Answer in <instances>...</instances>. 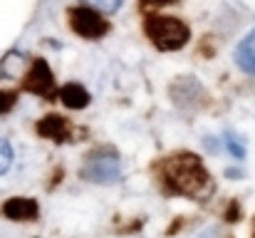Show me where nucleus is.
Masks as SVG:
<instances>
[{
	"instance_id": "1",
	"label": "nucleus",
	"mask_w": 255,
	"mask_h": 238,
	"mask_svg": "<svg viewBox=\"0 0 255 238\" xmlns=\"http://www.w3.org/2000/svg\"><path fill=\"white\" fill-rule=\"evenodd\" d=\"M161 181L171 194L181 196H201L211 186L208 171L196 154H176L166 159L161 169Z\"/></svg>"
},
{
	"instance_id": "2",
	"label": "nucleus",
	"mask_w": 255,
	"mask_h": 238,
	"mask_svg": "<svg viewBox=\"0 0 255 238\" xmlns=\"http://www.w3.org/2000/svg\"><path fill=\"white\" fill-rule=\"evenodd\" d=\"M146 35L149 40L164 50V52H173V50H181L188 37H191V30L186 22H181L178 17H161V15H154L146 20Z\"/></svg>"
},
{
	"instance_id": "3",
	"label": "nucleus",
	"mask_w": 255,
	"mask_h": 238,
	"mask_svg": "<svg viewBox=\"0 0 255 238\" xmlns=\"http://www.w3.org/2000/svg\"><path fill=\"white\" fill-rule=\"evenodd\" d=\"M122 174V161L114 152H94L82 166V176L94 184H112Z\"/></svg>"
},
{
	"instance_id": "4",
	"label": "nucleus",
	"mask_w": 255,
	"mask_h": 238,
	"mask_svg": "<svg viewBox=\"0 0 255 238\" xmlns=\"http://www.w3.org/2000/svg\"><path fill=\"white\" fill-rule=\"evenodd\" d=\"M70 25L72 30L80 35V37H87V40H99L107 35L109 25L107 20L99 15V10L89 7V5H82V7H72L70 10Z\"/></svg>"
},
{
	"instance_id": "5",
	"label": "nucleus",
	"mask_w": 255,
	"mask_h": 238,
	"mask_svg": "<svg viewBox=\"0 0 255 238\" xmlns=\"http://www.w3.org/2000/svg\"><path fill=\"white\" fill-rule=\"evenodd\" d=\"M25 89L32 92V94H40V97H52L55 92V77H52V70L45 60H32L27 75H25Z\"/></svg>"
},
{
	"instance_id": "6",
	"label": "nucleus",
	"mask_w": 255,
	"mask_h": 238,
	"mask_svg": "<svg viewBox=\"0 0 255 238\" xmlns=\"http://www.w3.org/2000/svg\"><path fill=\"white\" fill-rule=\"evenodd\" d=\"M2 214L10 219V221H35L37 214H40V206L35 199H27V196H12L2 204Z\"/></svg>"
},
{
	"instance_id": "7",
	"label": "nucleus",
	"mask_w": 255,
	"mask_h": 238,
	"mask_svg": "<svg viewBox=\"0 0 255 238\" xmlns=\"http://www.w3.org/2000/svg\"><path fill=\"white\" fill-rule=\"evenodd\" d=\"M37 132L45 139H52V142H67L70 139V124L62 117H57V114H50V117L40 119Z\"/></svg>"
},
{
	"instance_id": "8",
	"label": "nucleus",
	"mask_w": 255,
	"mask_h": 238,
	"mask_svg": "<svg viewBox=\"0 0 255 238\" xmlns=\"http://www.w3.org/2000/svg\"><path fill=\"white\" fill-rule=\"evenodd\" d=\"M236 62L243 72L255 75V27L241 40V45L236 50Z\"/></svg>"
},
{
	"instance_id": "9",
	"label": "nucleus",
	"mask_w": 255,
	"mask_h": 238,
	"mask_svg": "<svg viewBox=\"0 0 255 238\" xmlns=\"http://www.w3.org/2000/svg\"><path fill=\"white\" fill-rule=\"evenodd\" d=\"M60 99H62V104H65V107H70V109H85L87 104H89V92H87L82 84L70 82V84H65V87H62Z\"/></svg>"
},
{
	"instance_id": "10",
	"label": "nucleus",
	"mask_w": 255,
	"mask_h": 238,
	"mask_svg": "<svg viewBox=\"0 0 255 238\" xmlns=\"http://www.w3.org/2000/svg\"><path fill=\"white\" fill-rule=\"evenodd\" d=\"M82 2L89 5V7H94V10H99V12H104V15L117 12L119 5H122V0H82Z\"/></svg>"
},
{
	"instance_id": "11",
	"label": "nucleus",
	"mask_w": 255,
	"mask_h": 238,
	"mask_svg": "<svg viewBox=\"0 0 255 238\" xmlns=\"http://www.w3.org/2000/svg\"><path fill=\"white\" fill-rule=\"evenodd\" d=\"M10 164H12V147L7 139L0 137V174H5L10 169Z\"/></svg>"
},
{
	"instance_id": "12",
	"label": "nucleus",
	"mask_w": 255,
	"mask_h": 238,
	"mask_svg": "<svg viewBox=\"0 0 255 238\" xmlns=\"http://www.w3.org/2000/svg\"><path fill=\"white\" fill-rule=\"evenodd\" d=\"M226 147H228V152H231V154H233L236 159H243V157H246V147L241 144V139H238V137L228 134V137H226Z\"/></svg>"
},
{
	"instance_id": "13",
	"label": "nucleus",
	"mask_w": 255,
	"mask_h": 238,
	"mask_svg": "<svg viewBox=\"0 0 255 238\" xmlns=\"http://www.w3.org/2000/svg\"><path fill=\"white\" fill-rule=\"evenodd\" d=\"M12 104H15V94L12 92H0V114L10 112Z\"/></svg>"
},
{
	"instance_id": "14",
	"label": "nucleus",
	"mask_w": 255,
	"mask_h": 238,
	"mask_svg": "<svg viewBox=\"0 0 255 238\" xmlns=\"http://www.w3.org/2000/svg\"><path fill=\"white\" fill-rule=\"evenodd\" d=\"M154 2H164L166 5V2H176V0H154Z\"/></svg>"
}]
</instances>
